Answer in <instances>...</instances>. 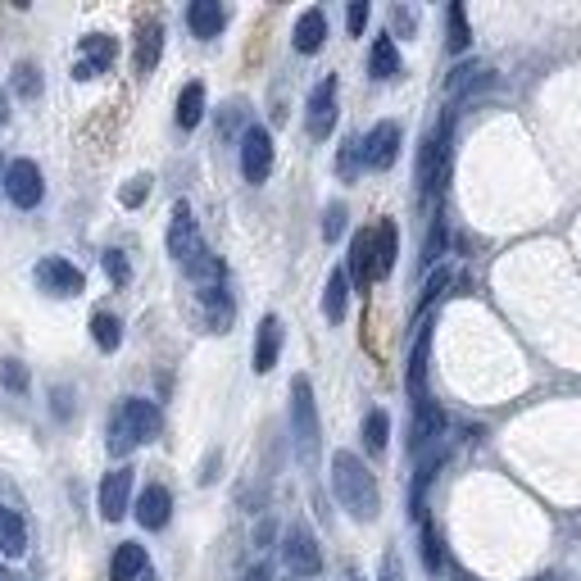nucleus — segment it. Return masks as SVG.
Instances as JSON below:
<instances>
[{"label":"nucleus","mask_w":581,"mask_h":581,"mask_svg":"<svg viewBox=\"0 0 581 581\" xmlns=\"http://www.w3.org/2000/svg\"><path fill=\"white\" fill-rule=\"evenodd\" d=\"M332 491L336 504L355 522H373L382 513V491H377V477L368 473V463L355 450H336L332 454Z\"/></svg>","instance_id":"f257e3e1"},{"label":"nucleus","mask_w":581,"mask_h":581,"mask_svg":"<svg viewBox=\"0 0 581 581\" xmlns=\"http://www.w3.org/2000/svg\"><path fill=\"white\" fill-rule=\"evenodd\" d=\"M159 427H164V418H159L155 400H141V395H128V400L119 404V414H114V423H109V454H132L137 445L155 441Z\"/></svg>","instance_id":"f03ea898"},{"label":"nucleus","mask_w":581,"mask_h":581,"mask_svg":"<svg viewBox=\"0 0 581 581\" xmlns=\"http://www.w3.org/2000/svg\"><path fill=\"white\" fill-rule=\"evenodd\" d=\"M291 441L305 468H314L318 454H323V423H318V400H314V382L305 373L291 377Z\"/></svg>","instance_id":"7ed1b4c3"},{"label":"nucleus","mask_w":581,"mask_h":581,"mask_svg":"<svg viewBox=\"0 0 581 581\" xmlns=\"http://www.w3.org/2000/svg\"><path fill=\"white\" fill-rule=\"evenodd\" d=\"M200 250H205V241H200V223H196V214H191L187 200H178L173 214H168V255L178 259V264H191Z\"/></svg>","instance_id":"20e7f679"},{"label":"nucleus","mask_w":581,"mask_h":581,"mask_svg":"<svg viewBox=\"0 0 581 581\" xmlns=\"http://www.w3.org/2000/svg\"><path fill=\"white\" fill-rule=\"evenodd\" d=\"M241 173H246L250 187H259V182H268V173H273V132L268 128H246V137H241Z\"/></svg>","instance_id":"39448f33"},{"label":"nucleus","mask_w":581,"mask_h":581,"mask_svg":"<svg viewBox=\"0 0 581 581\" xmlns=\"http://www.w3.org/2000/svg\"><path fill=\"white\" fill-rule=\"evenodd\" d=\"M282 559L296 577H318V572H323V550H318L309 527H291V532L282 536Z\"/></svg>","instance_id":"423d86ee"},{"label":"nucleus","mask_w":581,"mask_h":581,"mask_svg":"<svg viewBox=\"0 0 581 581\" xmlns=\"http://www.w3.org/2000/svg\"><path fill=\"white\" fill-rule=\"evenodd\" d=\"M5 196L14 200L19 209H37L41 196H46V182H41V168L32 159H14L5 168Z\"/></svg>","instance_id":"0eeeda50"},{"label":"nucleus","mask_w":581,"mask_h":581,"mask_svg":"<svg viewBox=\"0 0 581 581\" xmlns=\"http://www.w3.org/2000/svg\"><path fill=\"white\" fill-rule=\"evenodd\" d=\"M37 282H41V291H50V296H60V300H69V296H82L87 291V277H82V268H73L69 259H60V255H46L37 264Z\"/></svg>","instance_id":"6e6552de"},{"label":"nucleus","mask_w":581,"mask_h":581,"mask_svg":"<svg viewBox=\"0 0 581 581\" xmlns=\"http://www.w3.org/2000/svg\"><path fill=\"white\" fill-rule=\"evenodd\" d=\"M305 128L314 141H327L336 128V78L327 73L314 91H309V105H305Z\"/></svg>","instance_id":"1a4fd4ad"},{"label":"nucleus","mask_w":581,"mask_h":581,"mask_svg":"<svg viewBox=\"0 0 581 581\" xmlns=\"http://www.w3.org/2000/svg\"><path fill=\"white\" fill-rule=\"evenodd\" d=\"M359 150H364V164H368V168L386 173V168H391L395 159H400V123L382 119L364 141H359Z\"/></svg>","instance_id":"9d476101"},{"label":"nucleus","mask_w":581,"mask_h":581,"mask_svg":"<svg viewBox=\"0 0 581 581\" xmlns=\"http://www.w3.org/2000/svg\"><path fill=\"white\" fill-rule=\"evenodd\" d=\"M96 504H100V518L105 522L128 518V509H132V468H114V473H105Z\"/></svg>","instance_id":"9b49d317"},{"label":"nucleus","mask_w":581,"mask_h":581,"mask_svg":"<svg viewBox=\"0 0 581 581\" xmlns=\"http://www.w3.org/2000/svg\"><path fill=\"white\" fill-rule=\"evenodd\" d=\"M114 55H119V41H114V37H105V32L82 37V60H78V69H73V78L91 82L96 73H105L109 64H114Z\"/></svg>","instance_id":"f8f14e48"},{"label":"nucleus","mask_w":581,"mask_h":581,"mask_svg":"<svg viewBox=\"0 0 581 581\" xmlns=\"http://www.w3.org/2000/svg\"><path fill=\"white\" fill-rule=\"evenodd\" d=\"M168 518H173V491L159 482H150L146 491L137 495V522L146 527V532H164Z\"/></svg>","instance_id":"ddd939ff"},{"label":"nucleus","mask_w":581,"mask_h":581,"mask_svg":"<svg viewBox=\"0 0 581 581\" xmlns=\"http://www.w3.org/2000/svg\"><path fill=\"white\" fill-rule=\"evenodd\" d=\"M427 355H432V327L414 336V350H409V368H404V386H409V400L423 404L427 400Z\"/></svg>","instance_id":"4468645a"},{"label":"nucleus","mask_w":581,"mask_h":581,"mask_svg":"<svg viewBox=\"0 0 581 581\" xmlns=\"http://www.w3.org/2000/svg\"><path fill=\"white\" fill-rule=\"evenodd\" d=\"M277 355H282V318L264 314L255 327V373H273Z\"/></svg>","instance_id":"2eb2a0df"},{"label":"nucleus","mask_w":581,"mask_h":581,"mask_svg":"<svg viewBox=\"0 0 581 581\" xmlns=\"http://www.w3.org/2000/svg\"><path fill=\"white\" fill-rule=\"evenodd\" d=\"M223 23H227V10L218 5V0H191V5H187V28H191V37L209 41V37H218V32H223Z\"/></svg>","instance_id":"dca6fc26"},{"label":"nucleus","mask_w":581,"mask_h":581,"mask_svg":"<svg viewBox=\"0 0 581 581\" xmlns=\"http://www.w3.org/2000/svg\"><path fill=\"white\" fill-rule=\"evenodd\" d=\"M350 282L359 286V291H368L377 277V259H373V232H355V241H350Z\"/></svg>","instance_id":"f3484780"},{"label":"nucleus","mask_w":581,"mask_h":581,"mask_svg":"<svg viewBox=\"0 0 581 581\" xmlns=\"http://www.w3.org/2000/svg\"><path fill=\"white\" fill-rule=\"evenodd\" d=\"M327 41V14L323 10H305L296 19V32H291V46L300 50V55H318Z\"/></svg>","instance_id":"a211bd4d"},{"label":"nucleus","mask_w":581,"mask_h":581,"mask_svg":"<svg viewBox=\"0 0 581 581\" xmlns=\"http://www.w3.org/2000/svg\"><path fill=\"white\" fill-rule=\"evenodd\" d=\"M150 568V559H146V545H137V541H123L119 550H114V559H109V581H137L141 572Z\"/></svg>","instance_id":"6ab92c4d"},{"label":"nucleus","mask_w":581,"mask_h":581,"mask_svg":"<svg viewBox=\"0 0 581 581\" xmlns=\"http://www.w3.org/2000/svg\"><path fill=\"white\" fill-rule=\"evenodd\" d=\"M368 73H373L377 82H391V78H400V50H395L391 32H382V37H373V50H368Z\"/></svg>","instance_id":"aec40b11"},{"label":"nucleus","mask_w":581,"mask_h":581,"mask_svg":"<svg viewBox=\"0 0 581 581\" xmlns=\"http://www.w3.org/2000/svg\"><path fill=\"white\" fill-rule=\"evenodd\" d=\"M0 554H5V559H23V554H28V527H23V518L14 509H5V504H0Z\"/></svg>","instance_id":"412c9836"},{"label":"nucleus","mask_w":581,"mask_h":581,"mask_svg":"<svg viewBox=\"0 0 581 581\" xmlns=\"http://www.w3.org/2000/svg\"><path fill=\"white\" fill-rule=\"evenodd\" d=\"M159 55H164V28L150 19V23H141V28H137V73H141V78L155 73Z\"/></svg>","instance_id":"4be33fe9"},{"label":"nucleus","mask_w":581,"mask_h":581,"mask_svg":"<svg viewBox=\"0 0 581 581\" xmlns=\"http://www.w3.org/2000/svg\"><path fill=\"white\" fill-rule=\"evenodd\" d=\"M345 305H350V277H345V268H336V273H327V286H323V318L327 323H341Z\"/></svg>","instance_id":"5701e85b"},{"label":"nucleus","mask_w":581,"mask_h":581,"mask_svg":"<svg viewBox=\"0 0 581 581\" xmlns=\"http://www.w3.org/2000/svg\"><path fill=\"white\" fill-rule=\"evenodd\" d=\"M91 341H96L100 355H114L123 345V323L109 314V309H96V314H91Z\"/></svg>","instance_id":"b1692460"},{"label":"nucleus","mask_w":581,"mask_h":581,"mask_svg":"<svg viewBox=\"0 0 581 581\" xmlns=\"http://www.w3.org/2000/svg\"><path fill=\"white\" fill-rule=\"evenodd\" d=\"M395 255H400V237H395V223L386 218V223H377L373 232V259H377V277H391L395 268Z\"/></svg>","instance_id":"393cba45"},{"label":"nucleus","mask_w":581,"mask_h":581,"mask_svg":"<svg viewBox=\"0 0 581 581\" xmlns=\"http://www.w3.org/2000/svg\"><path fill=\"white\" fill-rule=\"evenodd\" d=\"M200 119H205V82H187V87L178 91V128H200Z\"/></svg>","instance_id":"a878e982"},{"label":"nucleus","mask_w":581,"mask_h":581,"mask_svg":"<svg viewBox=\"0 0 581 581\" xmlns=\"http://www.w3.org/2000/svg\"><path fill=\"white\" fill-rule=\"evenodd\" d=\"M414 409H418V418H414V441H409V445H414V450H423L427 441H436V436H441V427H445V414H441V409H436L432 400L414 404Z\"/></svg>","instance_id":"bb28decb"},{"label":"nucleus","mask_w":581,"mask_h":581,"mask_svg":"<svg viewBox=\"0 0 581 581\" xmlns=\"http://www.w3.org/2000/svg\"><path fill=\"white\" fill-rule=\"evenodd\" d=\"M386 441H391V414H386V409H373V414L364 418V445L373 454H382Z\"/></svg>","instance_id":"cd10ccee"},{"label":"nucleus","mask_w":581,"mask_h":581,"mask_svg":"<svg viewBox=\"0 0 581 581\" xmlns=\"http://www.w3.org/2000/svg\"><path fill=\"white\" fill-rule=\"evenodd\" d=\"M445 19H450V37H445V46H450L454 55H463V50L473 46V32H468V14H463V5H450V10H445Z\"/></svg>","instance_id":"c85d7f7f"},{"label":"nucleus","mask_w":581,"mask_h":581,"mask_svg":"<svg viewBox=\"0 0 581 581\" xmlns=\"http://www.w3.org/2000/svg\"><path fill=\"white\" fill-rule=\"evenodd\" d=\"M14 91H19L23 100H37L41 96V73H37V64L23 60L19 69H14Z\"/></svg>","instance_id":"c756f323"},{"label":"nucleus","mask_w":581,"mask_h":581,"mask_svg":"<svg viewBox=\"0 0 581 581\" xmlns=\"http://www.w3.org/2000/svg\"><path fill=\"white\" fill-rule=\"evenodd\" d=\"M445 554H441V536H436V527L423 518V568L427 572H441Z\"/></svg>","instance_id":"7c9ffc66"},{"label":"nucleus","mask_w":581,"mask_h":581,"mask_svg":"<svg viewBox=\"0 0 581 581\" xmlns=\"http://www.w3.org/2000/svg\"><path fill=\"white\" fill-rule=\"evenodd\" d=\"M0 382L23 395V391H28V368H23L19 359H5V364H0Z\"/></svg>","instance_id":"2f4dec72"},{"label":"nucleus","mask_w":581,"mask_h":581,"mask_svg":"<svg viewBox=\"0 0 581 581\" xmlns=\"http://www.w3.org/2000/svg\"><path fill=\"white\" fill-rule=\"evenodd\" d=\"M105 273L114 286H128L132 268H128V259H123V250H105Z\"/></svg>","instance_id":"473e14b6"},{"label":"nucleus","mask_w":581,"mask_h":581,"mask_svg":"<svg viewBox=\"0 0 581 581\" xmlns=\"http://www.w3.org/2000/svg\"><path fill=\"white\" fill-rule=\"evenodd\" d=\"M345 28H350V37H364V28H368V0H355V5L345 10Z\"/></svg>","instance_id":"72a5a7b5"},{"label":"nucleus","mask_w":581,"mask_h":581,"mask_svg":"<svg viewBox=\"0 0 581 581\" xmlns=\"http://www.w3.org/2000/svg\"><path fill=\"white\" fill-rule=\"evenodd\" d=\"M146 196H150V178H146V173H141V178H132L128 187H123V196H119V200H123V205H128V209H137Z\"/></svg>","instance_id":"f704fd0d"},{"label":"nucleus","mask_w":581,"mask_h":581,"mask_svg":"<svg viewBox=\"0 0 581 581\" xmlns=\"http://www.w3.org/2000/svg\"><path fill=\"white\" fill-rule=\"evenodd\" d=\"M341 232H345V205H327V214H323V237L336 241Z\"/></svg>","instance_id":"c9c22d12"},{"label":"nucleus","mask_w":581,"mask_h":581,"mask_svg":"<svg viewBox=\"0 0 581 581\" xmlns=\"http://www.w3.org/2000/svg\"><path fill=\"white\" fill-rule=\"evenodd\" d=\"M359 155H364V150H359V141H345V146H341V178L345 182L359 173Z\"/></svg>","instance_id":"e433bc0d"},{"label":"nucleus","mask_w":581,"mask_h":581,"mask_svg":"<svg viewBox=\"0 0 581 581\" xmlns=\"http://www.w3.org/2000/svg\"><path fill=\"white\" fill-rule=\"evenodd\" d=\"M441 250H445V227L436 223L432 237H427V246H423V264H436V259H441Z\"/></svg>","instance_id":"4c0bfd02"},{"label":"nucleus","mask_w":581,"mask_h":581,"mask_svg":"<svg viewBox=\"0 0 581 581\" xmlns=\"http://www.w3.org/2000/svg\"><path fill=\"white\" fill-rule=\"evenodd\" d=\"M445 286H450V273H436V277H427V286H423V300H418V309H427L436 296H441Z\"/></svg>","instance_id":"58836bf2"},{"label":"nucleus","mask_w":581,"mask_h":581,"mask_svg":"<svg viewBox=\"0 0 581 581\" xmlns=\"http://www.w3.org/2000/svg\"><path fill=\"white\" fill-rule=\"evenodd\" d=\"M382 581H400V559H395V554L382 559Z\"/></svg>","instance_id":"ea45409f"},{"label":"nucleus","mask_w":581,"mask_h":581,"mask_svg":"<svg viewBox=\"0 0 581 581\" xmlns=\"http://www.w3.org/2000/svg\"><path fill=\"white\" fill-rule=\"evenodd\" d=\"M395 19V28H404V32H414V10H395L391 14Z\"/></svg>","instance_id":"a19ab883"},{"label":"nucleus","mask_w":581,"mask_h":581,"mask_svg":"<svg viewBox=\"0 0 581 581\" xmlns=\"http://www.w3.org/2000/svg\"><path fill=\"white\" fill-rule=\"evenodd\" d=\"M55 414H60V418H69V391H64V386H60V391H55Z\"/></svg>","instance_id":"79ce46f5"},{"label":"nucleus","mask_w":581,"mask_h":581,"mask_svg":"<svg viewBox=\"0 0 581 581\" xmlns=\"http://www.w3.org/2000/svg\"><path fill=\"white\" fill-rule=\"evenodd\" d=\"M246 581H268V568H255V572H250Z\"/></svg>","instance_id":"37998d69"},{"label":"nucleus","mask_w":581,"mask_h":581,"mask_svg":"<svg viewBox=\"0 0 581 581\" xmlns=\"http://www.w3.org/2000/svg\"><path fill=\"white\" fill-rule=\"evenodd\" d=\"M5 114H10V109H5V91H0V123H5Z\"/></svg>","instance_id":"c03bdc74"},{"label":"nucleus","mask_w":581,"mask_h":581,"mask_svg":"<svg viewBox=\"0 0 581 581\" xmlns=\"http://www.w3.org/2000/svg\"><path fill=\"white\" fill-rule=\"evenodd\" d=\"M137 581H155V572H150V568H146V572H141V577H137Z\"/></svg>","instance_id":"a18cd8bd"}]
</instances>
